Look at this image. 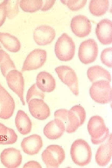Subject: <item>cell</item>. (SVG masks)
I'll list each match as a JSON object with an SVG mask.
<instances>
[{
  "instance_id": "6da1fadb",
  "label": "cell",
  "mask_w": 112,
  "mask_h": 168,
  "mask_svg": "<svg viewBox=\"0 0 112 168\" xmlns=\"http://www.w3.org/2000/svg\"><path fill=\"white\" fill-rule=\"evenodd\" d=\"M70 155L75 164L81 166L87 165L90 163L91 158V147L85 140L77 139L72 145Z\"/></svg>"
},
{
  "instance_id": "7a4b0ae2",
  "label": "cell",
  "mask_w": 112,
  "mask_h": 168,
  "mask_svg": "<svg viewBox=\"0 0 112 168\" xmlns=\"http://www.w3.org/2000/svg\"><path fill=\"white\" fill-rule=\"evenodd\" d=\"M87 129L91 136V142L95 144L104 141L109 135V129L106 127L103 119L99 116H93L90 118Z\"/></svg>"
},
{
  "instance_id": "3957f363",
  "label": "cell",
  "mask_w": 112,
  "mask_h": 168,
  "mask_svg": "<svg viewBox=\"0 0 112 168\" xmlns=\"http://www.w3.org/2000/svg\"><path fill=\"white\" fill-rule=\"evenodd\" d=\"M75 46L72 39L63 33L58 39L55 45L54 51L57 57L63 61H69L73 58Z\"/></svg>"
},
{
  "instance_id": "277c9868",
  "label": "cell",
  "mask_w": 112,
  "mask_h": 168,
  "mask_svg": "<svg viewBox=\"0 0 112 168\" xmlns=\"http://www.w3.org/2000/svg\"><path fill=\"white\" fill-rule=\"evenodd\" d=\"M89 93L91 98L99 103L107 104L112 100V88L110 82L106 81L100 80L93 83Z\"/></svg>"
},
{
  "instance_id": "5b68a950",
  "label": "cell",
  "mask_w": 112,
  "mask_h": 168,
  "mask_svg": "<svg viewBox=\"0 0 112 168\" xmlns=\"http://www.w3.org/2000/svg\"><path fill=\"white\" fill-rule=\"evenodd\" d=\"M43 161L47 168H56L59 167L65 159V152L58 145L48 146L41 155Z\"/></svg>"
},
{
  "instance_id": "8992f818",
  "label": "cell",
  "mask_w": 112,
  "mask_h": 168,
  "mask_svg": "<svg viewBox=\"0 0 112 168\" xmlns=\"http://www.w3.org/2000/svg\"><path fill=\"white\" fill-rule=\"evenodd\" d=\"M98 53V47L95 40L88 39L82 42L78 50V57L84 64H88L95 61Z\"/></svg>"
},
{
  "instance_id": "52a82bcc",
  "label": "cell",
  "mask_w": 112,
  "mask_h": 168,
  "mask_svg": "<svg viewBox=\"0 0 112 168\" xmlns=\"http://www.w3.org/2000/svg\"><path fill=\"white\" fill-rule=\"evenodd\" d=\"M5 77L9 88L18 96L22 104L25 105L23 97L24 81L21 72L16 69L12 70Z\"/></svg>"
},
{
  "instance_id": "ba28073f",
  "label": "cell",
  "mask_w": 112,
  "mask_h": 168,
  "mask_svg": "<svg viewBox=\"0 0 112 168\" xmlns=\"http://www.w3.org/2000/svg\"><path fill=\"white\" fill-rule=\"evenodd\" d=\"M47 54L45 50L35 49L30 52L26 57L23 65L22 71L36 69L45 63Z\"/></svg>"
},
{
  "instance_id": "9c48e42d",
  "label": "cell",
  "mask_w": 112,
  "mask_h": 168,
  "mask_svg": "<svg viewBox=\"0 0 112 168\" xmlns=\"http://www.w3.org/2000/svg\"><path fill=\"white\" fill-rule=\"evenodd\" d=\"M15 108L13 98L0 83V118L9 119L12 115Z\"/></svg>"
},
{
  "instance_id": "30bf717a",
  "label": "cell",
  "mask_w": 112,
  "mask_h": 168,
  "mask_svg": "<svg viewBox=\"0 0 112 168\" xmlns=\"http://www.w3.org/2000/svg\"><path fill=\"white\" fill-rule=\"evenodd\" d=\"M70 26L73 32L80 37H84L89 35L91 28L89 19L82 15L73 17L71 22Z\"/></svg>"
},
{
  "instance_id": "8fae6325",
  "label": "cell",
  "mask_w": 112,
  "mask_h": 168,
  "mask_svg": "<svg viewBox=\"0 0 112 168\" xmlns=\"http://www.w3.org/2000/svg\"><path fill=\"white\" fill-rule=\"evenodd\" d=\"M0 160L5 167L8 168H15L19 167L22 161L21 151L13 147L4 149L1 153Z\"/></svg>"
},
{
  "instance_id": "7c38bea8",
  "label": "cell",
  "mask_w": 112,
  "mask_h": 168,
  "mask_svg": "<svg viewBox=\"0 0 112 168\" xmlns=\"http://www.w3.org/2000/svg\"><path fill=\"white\" fill-rule=\"evenodd\" d=\"M30 112L35 118L44 120L50 115V108L43 100L38 99H32L28 103Z\"/></svg>"
},
{
  "instance_id": "4fadbf2b",
  "label": "cell",
  "mask_w": 112,
  "mask_h": 168,
  "mask_svg": "<svg viewBox=\"0 0 112 168\" xmlns=\"http://www.w3.org/2000/svg\"><path fill=\"white\" fill-rule=\"evenodd\" d=\"M55 30L51 26L46 25L39 26L33 32V38L39 45H44L51 43L55 37Z\"/></svg>"
},
{
  "instance_id": "5bb4252c",
  "label": "cell",
  "mask_w": 112,
  "mask_h": 168,
  "mask_svg": "<svg viewBox=\"0 0 112 168\" xmlns=\"http://www.w3.org/2000/svg\"><path fill=\"white\" fill-rule=\"evenodd\" d=\"M96 34L98 39L102 44H111L112 42L111 21L105 19L100 21L96 29Z\"/></svg>"
},
{
  "instance_id": "9a60e30c",
  "label": "cell",
  "mask_w": 112,
  "mask_h": 168,
  "mask_svg": "<svg viewBox=\"0 0 112 168\" xmlns=\"http://www.w3.org/2000/svg\"><path fill=\"white\" fill-rule=\"evenodd\" d=\"M43 145L42 138L36 134L24 138L21 143V147L23 151L30 155L37 154Z\"/></svg>"
},
{
  "instance_id": "2e32d148",
  "label": "cell",
  "mask_w": 112,
  "mask_h": 168,
  "mask_svg": "<svg viewBox=\"0 0 112 168\" xmlns=\"http://www.w3.org/2000/svg\"><path fill=\"white\" fill-rule=\"evenodd\" d=\"M112 155V137L111 134L107 142L100 145L98 148L96 154V161L100 166H105L110 161Z\"/></svg>"
},
{
  "instance_id": "e0dca14e",
  "label": "cell",
  "mask_w": 112,
  "mask_h": 168,
  "mask_svg": "<svg viewBox=\"0 0 112 168\" xmlns=\"http://www.w3.org/2000/svg\"><path fill=\"white\" fill-rule=\"evenodd\" d=\"M65 128L59 119H54L49 123L44 128V135L50 139H56L60 138L65 131Z\"/></svg>"
},
{
  "instance_id": "ac0fdd59",
  "label": "cell",
  "mask_w": 112,
  "mask_h": 168,
  "mask_svg": "<svg viewBox=\"0 0 112 168\" xmlns=\"http://www.w3.org/2000/svg\"><path fill=\"white\" fill-rule=\"evenodd\" d=\"M36 85L44 92L53 91L56 87L55 80L49 73L42 71L40 72L36 78Z\"/></svg>"
},
{
  "instance_id": "d6986e66",
  "label": "cell",
  "mask_w": 112,
  "mask_h": 168,
  "mask_svg": "<svg viewBox=\"0 0 112 168\" xmlns=\"http://www.w3.org/2000/svg\"><path fill=\"white\" fill-rule=\"evenodd\" d=\"M55 70L62 82L68 87L78 82L76 74L70 67L66 66H61L56 67Z\"/></svg>"
},
{
  "instance_id": "ffe728a7",
  "label": "cell",
  "mask_w": 112,
  "mask_h": 168,
  "mask_svg": "<svg viewBox=\"0 0 112 168\" xmlns=\"http://www.w3.org/2000/svg\"><path fill=\"white\" fill-rule=\"evenodd\" d=\"M16 127L21 134L26 135L30 132L32 128V122L27 114L23 111H17L15 119Z\"/></svg>"
},
{
  "instance_id": "44dd1931",
  "label": "cell",
  "mask_w": 112,
  "mask_h": 168,
  "mask_svg": "<svg viewBox=\"0 0 112 168\" xmlns=\"http://www.w3.org/2000/svg\"><path fill=\"white\" fill-rule=\"evenodd\" d=\"M87 76L92 83L100 80L111 81V76L110 72L99 66H95L89 68L87 71Z\"/></svg>"
},
{
  "instance_id": "7402d4cb",
  "label": "cell",
  "mask_w": 112,
  "mask_h": 168,
  "mask_svg": "<svg viewBox=\"0 0 112 168\" xmlns=\"http://www.w3.org/2000/svg\"><path fill=\"white\" fill-rule=\"evenodd\" d=\"M0 42L9 51L15 53L21 49V43L17 38L7 33L0 32Z\"/></svg>"
},
{
  "instance_id": "603a6c76",
  "label": "cell",
  "mask_w": 112,
  "mask_h": 168,
  "mask_svg": "<svg viewBox=\"0 0 112 168\" xmlns=\"http://www.w3.org/2000/svg\"><path fill=\"white\" fill-rule=\"evenodd\" d=\"M54 116L55 119H58L62 122L67 133H72L77 129L70 120L68 115V110L65 109L58 110L55 112Z\"/></svg>"
},
{
  "instance_id": "cb8c5ba5",
  "label": "cell",
  "mask_w": 112,
  "mask_h": 168,
  "mask_svg": "<svg viewBox=\"0 0 112 168\" xmlns=\"http://www.w3.org/2000/svg\"><path fill=\"white\" fill-rule=\"evenodd\" d=\"M0 67L2 73L4 77L9 71L16 69L9 55L2 49L0 50Z\"/></svg>"
},
{
  "instance_id": "d4e9b609",
  "label": "cell",
  "mask_w": 112,
  "mask_h": 168,
  "mask_svg": "<svg viewBox=\"0 0 112 168\" xmlns=\"http://www.w3.org/2000/svg\"><path fill=\"white\" fill-rule=\"evenodd\" d=\"M109 1L106 0H91L89 5L90 12L93 15L100 16L104 14L108 9Z\"/></svg>"
},
{
  "instance_id": "484cf974",
  "label": "cell",
  "mask_w": 112,
  "mask_h": 168,
  "mask_svg": "<svg viewBox=\"0 0 112 168\" xmlns=\"http://www.w3.org/2000/svg\"><path fill=\"white\" fill-rule=\"evenodd\" d=\"M43 4L42 0H21L20 6L24 11L34 12L40 9Z\"/></svg>"
},
{
  "instance_id": "4316f807",
  "label": "cell",
  "mask_w": 112,
  "mask_h": 168,
  "mask_svg": "<svg viewBox=\"0 0 112 168\" xmlns=\"http://www.w3.org/2000/svg\"><path fill=\"white\" fill-rule=\"evenodd\" d=\"M45 96L44 92L37 87L36 83L33 84L28 90L26 96V101L28 103L34 99L44 100Z\"/></svg>"
},
{
  "instance_id": "83f0119b",
  "label": "cell",
  "mask_w": 112,
  "mask_h": 168,
  "mask_svg": "<svg viewBox=\"0 0 112 168\" xmlns=\"http://www.w3.org/2000/svg\"><path fill=\"white\" fill-rule=\"evenodd\" d=\"M19 0H7V16L10 19L16 17L19 12Z\"/></svg>"
},
{
  "instance_id": "f1b7e54d",
  "label": "cell",
  "mask_w": 112,
  "mask_h": 168,
  "mask_svg": "<svg viewBox=\"0 0 112 168\" xmlns=\"http://www.w3.org/2000/svg\"><path fill=\"white\" fill-rule=\"evenodd\" d=\"M18 137L13 129L7 127V132L3 136L1 144H12L17 141Z\"/></svg>"
},
{
  "instance_id": "f546056e",
  "label": "cell",
  "mask_w": 112,
  "mask_h": 168,
  "mask_svg": "<svg viewBox=\"0 0 112 168\" xmlns=\"http://www.w3.org/2000/svg\"><path fill=\"white\" fill-rule=\"evenodd\" d=\"M63 4L73 11L78 10L82 8L86 5L87 0H61Z\"/></svg>"
},
{
  "instance_id": "4dcf8cb0",
  "label": "cell",
  "mask_w": 112,
  "mask_h": 168,
  "mask_svg": "<svg viewBox=\"0 0 112 168\" xmlns=\"http://www.w3.org/2000/svg\"><path fill=\"white\" fill-rule=\"evenodd\" d=\"M112 48L109 47L103 49L100 55V59L103 63L111 68L112 64Z\"/></svg>"
},
{
  "instance_id": "1f68e13d",
  "label": "cell",
  "mask_w": 112,
  "mask_h": 168,
  "mask_svg": "<svg viewBox=\"0 0 112 168\" xmlns=\"http://www.w3.org/2000/svg\"><path fill=\"white\" fill-rule=\"evenodd\" d=\"M7 0H4L0 4V27L4 23L7 16Z\"/></svg>"
},
{
  "instance_id": "d6a6232c",
  "label": "cell",
  "mask_w": 112,
  "mask_h": 168,
  "mask_svg": "<svg viewBox=\"0 0 112 168\" xmlns=\"http://www.w3.org/2000/svg\"><path fill=\"white\" fill-rule=\"evenodd\" d=\"M55 1L54 0H42L43 4L40 10L43 11H45L50 9L53 7Z\"/></svg>"
},
{
  "instance_id": "836d02e7",
  "label": "cell",
  "mask_w": 112,
  "mask_h": 168,
  "mask_svg": "<svg viewBox=\"0 0 112 168\" xmlns=\"http://www.w3.org/2000/svg\"><path fill=\"white\" fill-rule=\"evenodd\" d=\"M23 168H42L39 163L35 161H30L25 163Z\"/></svg>"
},
{
  "instance_id": "e575fe53",
  "label": "cell",
  "mask_w": 112,
  "mask_h": 168,
  "mask_svg": "<svg viewBox=\"0 0 112 168\" xmlns=\"http://www.w3.org/2000/svg\"><path fill=\"white\" fill-rule=\"evenodd\" d=\"M7 128L6 126L0 123V144H2L3 136L7 132Z\"/></svg>"
},
{
  "instance_id": "d590c367",
  "label": "cell",
  "mask_w": 112,
  "mask_h": 168,
  "mask_svg": "<svg viewBox=\"0 0 112 168\" xmlns=\"http://www.w3.org/2000/svg\"><path fill=\"white\" fill-rule=\"evenodd\" d=\"M2 49L1 46L0 45V50Z\"/></svg>"
}]
</instances>
